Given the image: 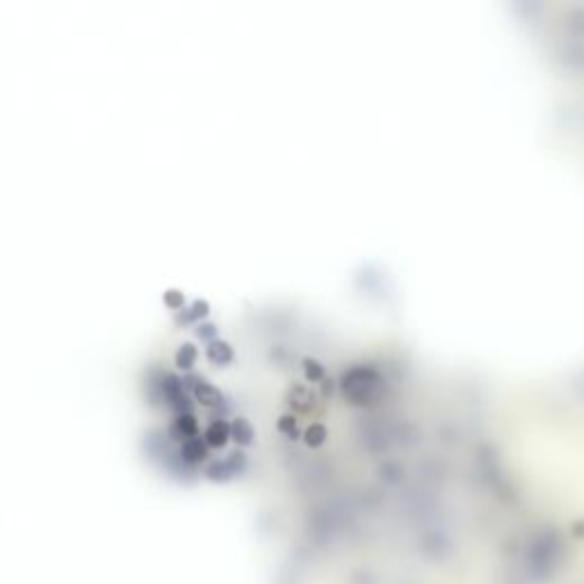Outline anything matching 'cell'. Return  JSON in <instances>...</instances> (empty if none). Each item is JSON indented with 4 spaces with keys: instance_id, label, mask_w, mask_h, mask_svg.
Returning <instances> with one entry per match:
<instances>
[{
    "instance_id": "6da1fadb",
    "label": "cell",
    "mask_w": 584,
    "mask_h": 584,
    "mask_svg": "<svg viewBox=\"0 0 584 584\" xmlns=\"http://www.w3.org/2000/svg\"><path fill=\"white\" fill-rule=\"evenodd\" d=\"M183 457H185L188 461H201L203 459V445H201V440L197 438H190L183 443Z\"/></svg>"
},
{
    "instance_id": "7a4b0ae2",
    "label": "cell",
    "mask_w": 584,
    "mask_h": 584,
    "mask_svg": "<svg viewBox=\"0 0 584 584\" xmlns=\"http://www.w3.org/2000/svg\"><path fill=\"white\" fill-rule=\"evenodd\" d=\"M176 361H178V365H181V367H188V365L194 361V352L190 350V345H185V347H183V350L178 352Z\"/></svg>"
}]
</instances>
